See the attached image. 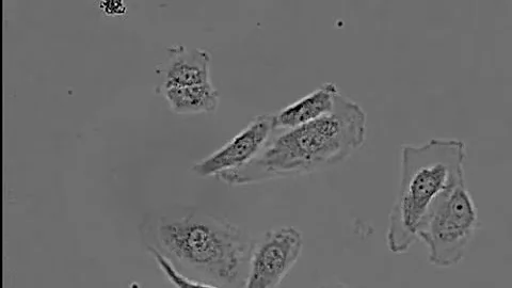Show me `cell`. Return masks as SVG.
<instances>
[{
	"label": "cell",
	"instance_id": "277c9868",
	"mask_svg": "<svg viewBox=\"0 0 512 288\" xmlns=\"http://www.w3.org/2000/svg\"><path fill=\"white\" fill-rule=\"evenodd\" d=\"M479 227L475 202L466 180L448 188L431 204L418 229L428 261L439 268L460 264Z\"/></svg>",
	"mask_w": 512,
	"mask_h": 288
},
{
	"label": "cell",
	"instance_id": "8fae6325",
	"mask_svg": "<svg viewBox=\"0 0 512 288\" xmlns=\"http://www.w3.org/2000/svg\"><path fill=\"white\" fill-rule=\"evenodd\" d=\"M101 4L102 9L110 15H120L122 14V10H125V7H123V3L121 2H107Z\"/></svg>",
	"mask_w": 512,
	"mask_h": 288
},
{
	"label": "cell",
	"instance_id": "3957f363",
	"mask_svg": "<svg viewBox=\"0 0 512 288\" xmlns=\"http://www.w3.org/2000/svg\"><path fill=\"white\" fill-rule=\"evenodd\" d=\"M467 146L461 140L436 138L420 146H404L397 197L393 204L387 245L407 253L418 240V229L429 207L448 188L464 181Z\"/></svg>",
	"mask_w": 512,
	"mask_h": 288
},
{
	"label": "cell",
	"instance_id": "ba28073f",
	"mask_svg": "<svg viewBox=\"0 0 512 288\" xmlns=\"http://www.w3.org/2000/svg\"><path fill=\"white\" fill-rule=\"evenodd\" d=\"M338 86L326 83L304 96V98L288 105L275 115V131H288L322 118L333 109Z\"/></svg>",
	"mask_w": 512,
	"mask_h": 288
},
{
	"label": "cell",
	"instance_id": "7a4b0ae2",
	"mask_svg": "<svg viewBox=\"0 0 512 288\" xmlns=\"http://www.w3.org/2000/svg\"><path fill=\"white\" fill-rule=\"evenodd\" d=\"M140 231L146 247L165 255L190 279L208 288L246 284L251 243L233 223L186 211L150 216Z\"/></svg>",
	"mask_w": 512,
	"mask_h": 288
},
{
	"label": "cell",
	"instance_id": "30bf717a",
	"mask_svg": "<svg viewBox=\"0 0 512 288\" xmlns=\"http://www.w3.org/2000/svg\"><path fill=\"white\" fill-rule=\"evenodd\" d=\"M148 251L153 255L156 263L164 271V274L168 278L170 282H172L176 287H205L208 288L207 285L192 280L189 277L185 276L183 272H181L176 266L166 258L165 255L160 253L158 250L147 247Z\"/></svg>",
	"mask_w": 512,
	"mask_h": 288
},
{
	"label": "cell",
	"instance_id": "6da1fadb",
	"mask_svg": "<svg viewBox=\"0 0 512 288\" xmlns=\"http://www.w3.org/2000/svg\"><path fill=\"white\" fill-rule=\"evenodd\" d=\"M366 132L363 108L339 93L328 115L271 136L250 163L216 178L243 186L322 171L345 162L362 148Z\"/></svg>",
	"mask_w": 512,
	"mask_h": 288
},
{
	"label": "cell",
	"instance_id": "9c48e42d",
	"mask_svg": "<svg viewBox=\"0 0 512 288\" xmlns=\"http://www.w3.org/2000/svg\"><path fill=\"white\" fill-rule=\"evenodd\" d=\"M163 94L174 114H213L220 95L212 83L164 89Z\"/></svg>",
	"mask_w": 512,
	"mask_h": 288
},
{
	"label": "cell",
	"instance_id": "52a82bcc",
	"mask_svg": "<svg viewBox=\"0 0 512 288\" xmlns=\"http://www.w3.org/2000/svg\"><path fill=\"white\" fill-rule=\"evenodd\" d=\"M169 56L164 63L163 90L212 83V56L201 48L176 46L170 48Z\"/></svg>",
	"mask_w": 512,
	"mask_h": 288
},
{
	"label": "cell",
	"instance_id": "5b68a950",
	"mask_svg": "<svg viewBox=\"0 0 512 288\" xmlns=\"http://www.w3.org/2000/svg\"><path fill=\"white\" fill-rule=\"evenodd\" d=\"M303 249L294 227L271 229L251 243L245 287L275 288L290 274Z\"/></svg>",
	"mask_w": 512,
	"mask_h": 288
},
{
	"label": "cell",
	"instance_id": "8992f818",
	"mask_svg": "<svg viewBox=\"0 0 512 288\" xmlns=\"http://www.w3.org/2000/svg\"><path fill=\"white\" fill-rule=\"evenodd\" d=\"M274 132L275 115L256 117L219 150L192 166L191 171L210 178L243 167L259 155Z\"/></svg>",
	"mask_w": 512,
	"mask_h": 288
}]
</instances>
